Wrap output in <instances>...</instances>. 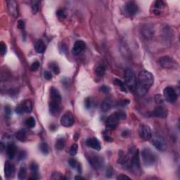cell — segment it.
<instances>
[{"label":"cell","instance_id":"obj_3","mask_svg":"<svg viewBox=\"0 0 180 180\" xmlns=\"http://www.w3.org/2000/svg\"><path fill=\"white\" fill-rule=\"evenodd\" d=\"M152 143H153V146L156 148L158 150L161 151H164L167 149V144H166L165 140L163 137H161L159 134H152L151 138Z\"/></svg>","mask_w":180,"mask_h":180},{"label":"cell","instance_id":"obj_29","mask_svg":"<svg viewBox=\"0 0 180 180\" xmlns=\"http://www.w3.org/2000/svg\"><path fill=\"white\" fill-rule=\"evenodd\" d=\"M49 66L50 67V68L52 69V71L54 72V73L55 75H58L60 73V68L59 66H58L57 64L54 62H52L49 64Z\"/></svg>","mask_w":180,"mask_h":180},{"label":"cell","instance_id":"obj_21","mask_svg":"<svg viewBox=\"0 0 180 180\" xmlns=\"http://www.w3.org/2000/svg\"><path fill=\"white\" fill-rule=\"evenodd\" d=\"M112 106H113V101L111 98H107L101 104V110L103 112H108L111 109Z\"/></svg>","mask_w":180,"mask_h":180},{"label":"cell","instance_id":"obj_34","mask_svg":"<svg viewBox=\"0 0 180 180\" xmlns=\"http://www.w3.org/2000/svg\"><path fill=\"white\" fill-rule=\"evenodd\" d=\"M68 164L72 168H79L80 164L75 158H70L68 160Z\"/></svg>","mask_w":180,"mask_h":180},{"label":"cell","instance_id":"obj_5","mask_svg":"<svg viewBox=\"0 0 180 180\" xmlns=\"http://www.w3.org/2000/svg\"><path fill=\"white\" fill-rule=\"evenodd\" d=\"M124 81L130 88H134L137 84L136 75L132 69H127L124 71Z\"/></svg>","mask_w":180,"mask_h":180},{"label":"cell","instance_id":"obj_42","mask_svg":"<svg viewBox=\"0 0 180 180\" xmlns=\"http://www.w3.org/2000/svg\"><path fill=\"white\" fill-rule=\"evenodd\" d=\"M92 100H91V98H86L85 101H84V106H85V107L87 108V109H89L92 107Z\"/></svg>","mask_w":180,"mask_h":180},{"label":"cell","instance_id":"obj_10","mask_svg":"<svg viewBox=\"0 0 180 180\" xmlns=\"http://www.w3.org/2000/svg\"><path fill=\"white\" fill-rule=\"evenodd\" d=\"M60 122L65 127H71L74 124L73 115L70 112H66L65 114L61 117Z\"/></svg>","mask_w":180,"mask_h":180},{"label":"cell","instance_id":"obj_38","mask_svg":"<svg viewBox=\"0 0 180 180\" xmlns=\"http://www.w3.org/2000/svg\"><path fill=\"white\" fill-rule=\"evenodd\" d=\"M38 169H39V167H38V165L35 163H32L30 165V170H31V172H33L34 174H36L38 171Z\"/></svg>","mask_w":180,"mask_h":180},{"label":"cell","instance_id":"obj_15","mask_svg":"<svg viewBox=\"0 0 180 180\" xmlns=\"http://www.w3.org/2000/svg\"><path fill=\"white\" fill-rule=\"evenodd\" d=\"M167 110L163 106L156 107L151 113L152 116L156 117V118H166V117H167Z\"/></svg>","mask_w":180,"mask_h":180},{"label":"cell","instance_id":"obj_46","mask_svg":"<svg viewBox=\"0 0 180 180\" xmlns=\"http://www.w3.org/2000/svg\"><path fill=\"white\" fill-rule=\"evenodd\" d=\"M16 113H18V114H22V113H23V108L22 106H21V104H18V106H17L16 108Z\"/></svg>","mask_w":180,"mask_h":180},{"label":"cell","instance_id":"obj_9","mask_svg":"<svg viewBox=\"0 0 180 180\" xmlns=\"http://www.w3.org/2000/svg\"><path fill=\"white\" fill-rule=\"evenodd\" d=\"M138 10H139V7L137 4L134 1H128L124 5V11L129 16H134L136 15Z\"/></svg>","mask_w":180,"mask_h":180},{"label":"cell","instance_id":"obj_17","mask_svg":"<svg viewBox=\"0 0 180 180\" xmlns=\"http://www.w3.org/2000/svg\"><path fill=\"white\" fill-rule=\"evenodd\" d=\"M7 6H8L9 11L11 16L16 17L18 16V7H17V3L13 0H10L7 1Z\"/></svg>","mask_w":180,"mask_h":180},{"label":"cell","instance_id":"obj_22","mask_svg":"<svg viewBox=\"0 0 180 180\" xmlns=\"http://www.w3.org/2000/svg\"><path fill=\"white\" fill-rule=\"evenodd\" d=\"M21 105L23 108L24 113H30L33 110V104H32V102L30 100H24L23 101H22V103H21Z\"/></svg>","mask_w":180,"mask_h":180},{"label":"cell","instance_id":"obj_39","mask_svg":"<svg viewBox=\"0 0 180 180\" xmlns=\"http://www.w3.org/2000/svg\"><path fill=\"white\" fill-rule=\"evenodd\" d=\"M56 15H57L58 18H60V19H64L66 16L65 11L63 9H58L57 11H56Z\"/></svg>","mask_w":180,"mask_h":180},{"label":"cell","instance_id":"obj_31","mask_svg":"<svg viewBox=\"0 0 180 180\" xmlns=\"http://www.w3.org/2000/svg\"><path fill=\"white\" fill-rule=\"evenodd\" d=\"M39 1H33L31 3V8L33 13L34 14H36L38 11H39Z\"/></svg>","mask_w":180,"mask_h":180},{"label":"cell","instance_id":"obj_8","mask_svg":"<svg viewBox=\"0 0 180 180\" xmlns=\"http://www.w3.org/2000/svg\"><path fill=\"white\" fill-rule=\"evenodd\" d=\"M139 134L141 139L147 141V140L151 139L153 134H152L151 129L149 126L147 124H141L139 129Z\"/></svg>","mask_w":180,"mask_h":180},{"label":"cell","instance_id":"obj_16","mask_svg":"<svg viewBox=\"0 0 180 180\" xmlns=\"http://www.w3.org/2000/svg\"><path fill=\"white\" fill-rule=\"evenodd\" d=\"M15 173V167L13 164L11 163L9 161H7L4 165V174L5 177L10 178L13 176Z\"/></svg>","mask_w":180,"mask_h":180},{"label":"cell","instance_id":"obj_40","mask_svg":"<svg viewBox=\"0 0 180 180\" xmlns=\"http://www.w3.org/2000/svg\"><path fill=\"white\" fill-rule=\"evenodd\" d=\"M155 101L157 104H162L164 102V98L163 97V96H161V94H156L155 96Z\"/></svg>","mask_w":180,"mask_h":180},{"label":"cell","instance_id":"obj_7","mask_svg":"<svg viewBox=\"0 0 180 180\" xmlns=\"http://www.w3.org/2000/svg\"><path fill=\"white\" fill-rule=\"evenodd\" d=\"M88 160L91 165L96 170L101 168L104 164V161L102 157L96 154L91 155L88 157Z\"/></svg>","mask_w":180,"mask_h":180},{"label":"cell","instance_id":"obj_4","mask_svg":"<svg viewBox=\"0 0 180 180\" xmlns=\"http://www.w3.org/2000/svg\"><path fill=\"white\" fill-rule=\"evenodd\" d=\"M159 64L163 68L175 69L177 68L178 64L173 58L168 56H163L159 59Z\"/></svg>","mask_w":180,"mask_h":180},{"label":"cell","instance_id":"obj_2","mask_svg":"<svg viewBox=\"0 0 180 180\" xmlns=\"http://www.w3.org/2000/svg\"><path fill=\"white\" fill-rule=\"evenodd\" d=\"M141 156L142 158L143 162L147 167L153 165L157 161L156 153L149 148H145L141 152Z\"/></svg>","mask_w":180,"mask_h":180},{"label":"cell","instance_id":"obj_51","mask_svg":"<svg viewBox=\"0 0 180 180\" xmlns=\"http://www.w3.org/2000/svg\"><path fill=\"white\" fill-rule=\"evenodd\" d=\"M130 103V100H122V101H120V105L122 106H126L127 105V104H129Z\"/></svg>","mask_w":180,"mask_h":180},{"label":"cell","instance_id":"obj_33","mask_svg":"<svg viewBox=\"0 0 180 180\" xmlns=\"http://www.w3.org/2000/svg\"><path fill=\"white\" fill-rule=\"evenodd\" d=\"M114 83L116 84L117 86H118V87L120 88V90H122V92H127V91H126V87H125V85H124V82H123L122 81H121L120 80L115 79Z\"/></svg>","mask_w":180,"mask_h":180},{"label":"cell","instance_id":"obj_14","mask_svg":"<svg viewBox=\"0 0 180 180\" xmlns=\"http://www.w3.org/2000/svg\"><path fill=\"white\" fill-rule=\"evenodd\" d=\"M86 144L89 147L92 148L94 150L96 151H100L101 149V145L100 144L99 141L95 137L89 138L86 141Z\"/></svg>","mask_w":180,"mask_h":180},{"label":"cell","instance_id":"obj_43","mask_svg":"<svg viewBox=\"0 0 180 180\" xmlns=\"http://www.w3.org/2000/svg\"><path fill=\"white\" fill-rule=\"evenodd\" d=\"M44 77L46 80H50L52 78V73H51V72L46 70V71L44 72Z\"/></svg>","mask_w":180,"mask_h":180},{"label":"cell","instance_id":"obj_35","mask_svg":"<svg viewBox=\"0 0 180 180\" xmlns=\"http://www.w3.org/2000/svg\"><path fill=\"white\" fill-rule=\"evenodd\" d=\"M78 144H73V145L71 146V147L70 148V150H69V154L72 156H75V155L77 154V152H78Z\"/></svg>","mask_w":180,"mask_h":180},{"label":"cell","instance_id":"obj_36","mask_svg":"<svg viewBox=\"0 0 180 180\" xmlns=\"http://www.w3.org/2000/svg\"><path fill=\"white\" fill-rule=\"evenodd\" d=\"M0 52H1V56H4L7 54V47L4 41H1L0 43Z\"/></svg>","mask_w":180,"mask_h":180},{"label":"cell","instance_id":"obj_27","mask_svg":"<svg viewBox=\"0 0 180 180\" xmlns=\"http://www.w3.org/2000/svg\"><path fill=\"white\" fill-rule=\"evenodd\" d=\"M25 124L28 128H34L35 127V124H36V120H35L34 117H29L25 120Z\"/></svg>","mask_w":180,"mask_h":180},{"label":"cell","instance_id":"obj_24","mask_svg":"<svg viewBox=\"0 0 180 180\" xmlns=\"http://www.w3.org/2000/svg\"><path fill=\"white\" fill-rule=\"evenodd\" d=\"M154 9H153V12L156 15H159L161 13V11L164 9L165 4L163 1H156L154 3Z\"/></svg>","mask_w":180,"mask_h":180},{"label":"cell","instance_id":"obj_48","mask_svg":"<svg viewBox=\"0 0 180 180\" xmlns=\"http://www.w3.org/2000/svg\"><path fill=\"white\" fill-rule=\"evenodd\" d=\"M4 111H5L6 115H8V116L11 115V109L8 106H5V108H4Z\"/></svg>","mask_w":180,"mask_h":180},{"label":"cell","instance_id":"obj_37","mask_svg":"<svg viewBox=\"0 0 180 180\" xmlns=\"http://www.w3.org/2000/svg\"><path fill=\"white\" fill-rule=\"evenodd\" d=\"M39 61H35V62L32 64L30 66V70L33 72H35L39 69Z\"/></svg>","mask_w":180,"mask_h":180},{"label":"cell","instance_id":"obj_32","mask_svg":"<svg viewBox=\"0 0 180 180\" xmlns=\"http://www.w3.org/2000/svg\"><path fill=\"white\" fill-rule=\"evenodd\" d=\"M95 72H96V75H98V76H99V77H102V76H104V74H105L106 68H104V66H98V67L96 68V71Z\"/></svg>","mask_w":180,"mask_h":180},{"label":"cell","instance_id":"obj_50","mask_svg":"<svg viewBox=\"0 0 180 180\" xmlns=\"http://www.w3.org/2000/svg\"><path fill=\"white\" fill-rule=\"evenodd\" d=\"M118 179H131V178L130 177H127L126 175H120V176L118 177Z\"/></svg>","mask_w":180,"mask_h":180},{"label":"cell","instance_id":"obj_11","mask_svg":"<svg viewBox=\"0 0 180 180\" xmlns=\"http://www.w3.org/2000/svg\"><path fill=\"white\" fill-rule=\"evenodd\" d=\"M131 167L134 173L139 174L141 171V167H140V159H139V151H137L134 154L131 161Z\"/></svg>","mask_w":180,"mask_h":180},{"label":"cell","instance_id":"obj_55","mask_svg":"<svg viewBox=\"0 0 180 180\" xmlns=\"http://www.w3.org/2000/svg\"><path fill=\"white\" fill-rule=\"evenodd\" d=\"M75 179H83V177L81 176H76L75 177Z\"/></svg>","mask_w":180,"mask_h":180},{"label":"cell","instance_id":"obj_13","mask_svg":"<svg viewBox=\"0 0 180 180\" xmlns=\"http://www.w3.org/2000/svg\"><path fill=\"white\" fill-rule=\"evenodd\" d=\"M61 103L55 102V101H49V108L51 114L53 115H57L59 114L60 110H61Z\"/></svg>","mask_w":180,"mask_h":180},{"label":"cell","instance_id":"obj_12","mask_svg":"<svg viewBox=\"0 0 180 180\" xmlns=\"http://www.w3.org/2000/svg\"><path fill=\"white\" fill-rule=\"evenodd\" d=\"M120 120L118 119L116 113L110 115L106 120V127L109 130H114L118 126Z\"/></svg>","mask_w":180,"mask_h":180},{"label":"cell","instance_id":"obj_49","mask_svg":"<svg viewBox=\"0 0 180 180\" xmlns=\"http://www.w3.org/2000/svg\"><path fill=\"white\" fill-rule=\"evenodd\" d=\"M52 179H64V177H63L62 175H61V174L54 173V174H53V177H52Z\"/></svg>","mask_w":180,"mask_h":180},{"label":"cell","instance_id":"obj_20","mask_svg":"<svg viewBox=\"0 0 180 180\" xmlns=\"http://www.w3.org/2000/svg\"><path fill=\"white\" fill-rule=\"evenodd\" d=\"M7 154L9 159L14 158L16 154V147L13 143H9L7 147Z\"/></svg>","mask_w":180,"mask_h":180},{"label":"cell","instance_id":"obj_23","mask_svg":"<svg viewBox=\"0 0 180 180\" xmlns=\"http://www.w3.org/2000/svg\"><path fill=\"white\" fill-rule=\"evenodd\" d=\"M35 49L37 53L43 54L46 49V46L44 42L41 39H39L36 41L35 44Z\"/></svg>","mask_w":180,"mask_h":180},{"label":"cell","instance_id":"obj_1","mask_svg":"<svg viewBox=\"0 0 180 180\" xmlns=\"http://www.w3.org/2000/svg\"><path fill=\"white\" fill-rule=\"evenodd\" d=\"M139 85L137 87V93L139 95H144L147 93L154 82V77L147 70H142L139 74Z\"/></svg>","mask_w":180,"mask_h":180},{"label":"cell","instance_id":"obj_54","mask_svg":"<svg viewBox=\"0 0 180 180\" xmlns=\"http://www.w3.org/2000/svg\"><path fill=\"white\" fill-rule=\"evenodd\" d=\"M4 149H6L5 145H4V143L1 142V151H4Z\"/></svg>","mask_w":180,"mask_h":180},{"label":"cell","instance_id":"obj_19","mask_svg":"<svg viewBox=\"0 0 180 180\" xmlns=\"http://www.w3.org/2000/svg\"><path fill=\"white\" fill-rule=\"evenodd\" d=\"M50 101H56V102L61 103V95L59 91L55 87H52L50 90Z\"/></svg>","mask_w":180,"mask_h":180},{"label":"cell","instance_id":"obj_26","mask_svg":"<svg viewBox=\"0 0 180 180\" xmlns=\"http://www.w3.org/2000/svg\"><path fill=\"white\" fill-rule=\"evenodd\" d=\"M66 145V141L64 138H59L56 140V143H55V148L57 149L58 151H61L64 149Z\"/></svg>","mask_w":180,"mask_h":180},{"label":"cell","instance_id":"obj_45","mask_svg":"<svg viewBox=\"0 0 180 180\" xmlns=\"http://www.w3.org/2000/svg\"><path fill=\"white\" fill-rule=\"evenodd\" d=\"M100 91H101L102 93L108 94L110 92V88H109L108 87H107V86H101V87H100Z\"/></svg>","mask_w":180,"mask_h":180},{"label":"cell","instance_id":"obj_44","mask_svg":"<svg viewBox=\"0 0 180 180\" xmlns=\"http://www.w3.org/2000/svg\"><path fill=\"white\" fill-rule=\"evenodd\" d=\"M17 27L20 30H23L25 27V23L23 20H19L18 21V23H17Z\"/></svg>","mask_w":180,"mask_h":180},{"label":"cell","instance_id":"obj_6","mask_svg":"<svg viewBox=\"0 0 180 180\" xmlns=\"http://www.w3.org/2000/svg\"><path fill=\"white\" fill-rule=\"evenodd\" d=\"M163 96L165 99L170 104H173L177 100V94L172 87H167L164 89Z\"/></svg>","mask_w":180,"mask_h":180},{"label":"cell","instance_id":"obj_25","mask_svg":"<svg viewBox=\"0 0 180 180\" xmlns=\"http://www.w3.org/2000/svg\"><path fill=\"white\" fill-rule=\"evenodd\" d=\"M16 138L20 141H25L27 139V135L24 130H20L15 134Z\"/></svg>","mask_w":180,"mask_h":180},{"label":"cell","instance_id":"obj_41","mask_svg":"<svg viewBox=\"0 0 180 180\" xmlns=\"http://www.w3.org/2000/svg\"><path fill=\"white\" fill-rule=\"evenodd\" d=\"M115 113H116L117 116H118V119H119L120 120H124L127 118V115H126V113L123 111L115 112Z\"/></svg>","mask_w":180,"mask_h":180},{"label":"cell","instance_id":"obj_47","mask_svg":"<svg viewBox=\"0 0 180 180\" xmlns=\"http://www.w3.org/2000/svg\"><path fill=\"white\" fill-rule=\"evenodd\" d=\"M26 157V153L25 151H21L19 152V153H18V160L19 161H21V160L24 159Z\"/></svg>","mask_w":180,"mask_h":180},{"label":"cell","instance_id":"obj_30","mask_svg":"<svg viewBox=\"0 0 180 180\" xmlns=\"http://www.w3.org/2000/svg\"><path fill=\"white\" fill-rule=\"evenodd\" d=\"M26 175H27V170L26 167L23 166L20 168L19 172H18V179H25Z\"/></svg>","mask_w":180,"mask_h":180},{"label":"cell","instance_id":"obj_53","mask_svg":"<svg viewBox=\"0 0 180 180\" xmlns=\"http://www.w3.org/2000/svg\"><path fill=\"white\" fill-rule=\"evenodd\" d=\"M112 174H113V172H112V169L111 168L108 169V170L106 171V175H107V176H108V175H111Z\"/></svg>","mask_w":180,"mask_h":180},{"label":"cell","instance_id":"obj_18","mask_svg":"<svg viewBox=\"0 0 180 180\" xmlns=\"http://www.w3.org/2000/svg\"><path fill=\"white\" fill-rule=\"evenodd\" d=\"M85 43L82 40H78L74 44L73 48V54L74 55H78L80 54L81 52L85 49Z\"/></svg>","mask_w":180,"mask_h":180},{"label":"cell","instance_id":"obj_52","mask_svg":"<svg viewBox=\"0 0 180 180\" xmlns=\"http://www.w3.org/2000/svg\"><path fill=\"white\" fill-rule=\"evenodd\" d=\"M104 138L106 141H109V142H112V141H113V138L110 137H109L108 135H104Z\"/></svg>","mask_w":180,"mask_h":180},{"label":"cell","instance_id":"obj_28","mask_svg":"<svg viewBox=\"0 0 180 180\" xmlns=\"http://www.w3.org/2000/svg\"><path fill=\"white\" fill-rule=\"evenodd\" d=\"M39 149L41 151V153L44 155H48L49 153V146L47 143L41 142L39 145Z\"/></svg>","mask_w":180,"mask_h":180}]
</instances>
